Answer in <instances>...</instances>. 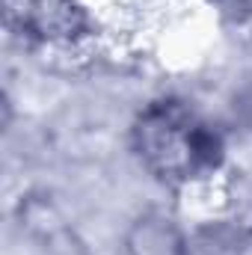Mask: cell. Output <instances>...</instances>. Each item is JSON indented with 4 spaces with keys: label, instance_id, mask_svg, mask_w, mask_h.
I'll list each match as a JSON object with an SVG mask.
<instances>
[{
    "label": "cell",
    "instance_id": "1",
    "mask_svg": "<svg viewBox=\"0 0 252 255\" xmlns=\"http://www.w3.org/2000/svg\"><path fill=\"white\" fill-rule=\"evenodd\" d=\"M139 160L163 181H193L223 160L217 130L181 101H160L142 110L133 128Z\"/></svg>",
    "mask_w": 252,
    "mask_h": 255
},
{
    "label": "cell",
    "instance_id": "2",
    "mask_svg": "<svg viewBox=\"0 0 252 255\" xmlns=\"http://www.w3.org/2000/svg\"><path fill=\"white\" fill-rule=\"evenodd\" d=\"M6 21L42 42H68L83 30V15L74 0H3Z\"/></svg>",
    "mask_w": 252,
    "mask_h": 255
}]
</instances>
